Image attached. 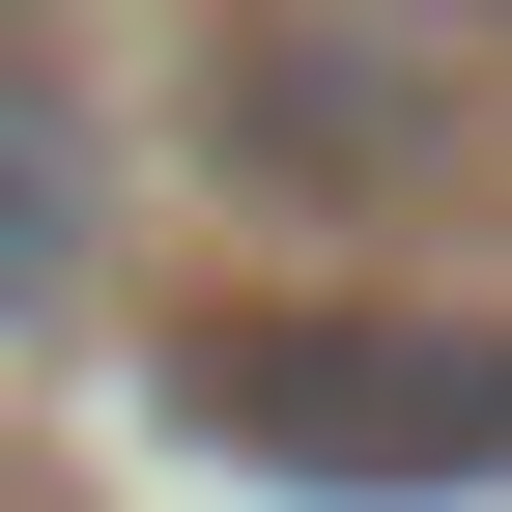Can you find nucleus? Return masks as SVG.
Instances as JSON below:
<instances>
[{
	"instance_id": "f03ea898",
	"label": "nucleus",
	"mask_w": 512,
	"mask_h": 512,
	"mask_svg": "<svg viewBox=\"0 0 512 512\" xmlns=\"http://www.w3.org/2000/svg\"><path fill=\"white\" fill-rule=\"evenodd\" d=\"M200 143L256 200H427L456 171V57L399 0H200Z\"/></svg>"
},
{
	"instance_id": "20e7f679",
	"label": "nucleus",
	"mask_w": 512,
	"mask_h": 512,
	"mask_svg": "<svg viewBox=\"0 0 512 512\" xmlns=\"http://www.w3.org/2000/svg\"><path fill=\"white\" fill-rule=\"evenodd\" d=\"M0 29H29V0H0Z\"/></svg>"
},
{
	"instance_id": "7ed1b4c3",
	"label": "nucleus",
	"mask_w": 512,
	"mask_h": 512,
	"mask_svg": "<svg viewBox=\"0 0 512 512\" xmlns=\"http://www.w3.org/2000/svg\"><path fill=\"white\" fill-rule=\"evenodd\" d=\"M86 228H114V143L57 114V57L0 29V313H57V285H86Z\"/></svg>"
},
{
	"instance_id": "f257e3e1",
	"label": "nucleus",
	"mask_w": 512,
	"mask_h": 512,
	"mask_svg": "<svg viewBox=\"0 0 512 512\" xmlns=\"http://www.w3.org/2000/svg\"><path fill=\"white\" fill-rule=\"evenodd\" d=\"M171 427L256 484H342V512H427V484H512V313H342V285H200L171 313Z\"/></svg>"
}]
</instances>
